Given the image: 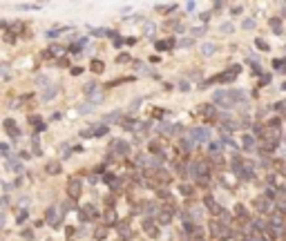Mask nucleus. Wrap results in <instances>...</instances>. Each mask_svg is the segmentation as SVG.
Segmentation results:
<instances>
[{
	"label": "nucleus",
	"instance_id": "6ab92c4d",
	"mask_svg": "<svg viewBox=\"0 0 286 241\" xmlns=\"http://www.w3.org/2000/svg\"><path fill=\"white\" fill-rule=\"evenodd\" d=\"M119 232H121L123 237H130V228H128L125 223H121V226H119Z\"/></svg>",
	"mask_w": 286,
	"mask_h": 241
},
{
	"label": "nucleus",
	"instance_id": "423d86ee",
	"mask_svg": "<svg viewBox=\"0 0 286 241\" xmlns=\"http://www.w3.org/2000/svg\"><path fill=\"white\" fill-rule=\"evenodd\" d=\"M192 136H195L199 143H204V141H208V130H201V127H199V130L192 132Z\"/></svg>",
	"mask_w": 286,
	"mask_h": 241
},
{
	"label": "nucleus",
	"instance_id": "a878e982",
	"mask_svg": "<svg viewBox=\"0 0 286 241\" xmlns=\"http://www.w3.org/2000/svg\"><path fill=\"white\" fill-rule=\"evenodd\" d=\"M105 235H107V232H105V230H103V228H101V230H99V232H96V239H105Z\"/></svg>",
	"mask_w": 286,
	"mask_h": 241
},
{
	"label": "nucleus",
	"instance_id": "39448f33",
	"mask_svg": "<svg viewBox=\"0 0 286 241\" xmlns=\"http://www.w3.org/2000/svg\"><path fill=\"white\" fill-rule=\"evenodd\" d=\"M114 150H116L119 154H123V156H125V154L130 152V145H128L125 141H116V143H114Z\"/></svg>",
	"mask_w": 286,
	"mask_h": 241
},
{
	"label": "nucleus",
	"instance_id": "4be33fe9",
	"mask_svg": "<svg viewBox=\"0 0 286 241\" xmlns=\"http://www.w3.org/2000/svg\"><path fill=\"white\" fill-rule=\"evenodd\" d=\"M25 219H27V210H20V214H18V223H23Z\"/></svg>",
	"mask_w": 286,
	"mask_h": 241
},
{
	"label": "nucleus",
	"instance_id": "20e7f679",
	"mask_svg": "<svg viewBox=\"0 0 286 241\" xmlns=\"http://www.w3.org/2000/svg\"><path fill=\"white\" fill-rule=\"evenodd\" d=\"M56 94H58V87H56V85H49V87H47V89L43 92V96H40V98H43V101H52Z\"/></svg>",
	"mask_w": 286,
	"mask_h": 241
},
{
	"label": "nucleus",
	"instance_id": "c85d7f7f",
	"mask_svg": "<svg viewBox=\"0 0 286 241\" xmlns=\"http://www.w3.org/2000/svg\"><path fill=\"white\" fill-rule=\"evenodd\" d=\"M0 154H2V148H0Z\"/></svg>",
	"mask_w": 286,
	"mask_h": 241
},
{
	"label": "nucleus",
	"instance_id": "aec40b11",
	"mask_svg": "<svg viewBox=\"0 0 286 241\" xmlns=\"http://www.w3.org/2000/svg\"><path fill=\"white\" fill-rule=\"evenodd\" d=\"M49 54H52V56H61V54H63V47H58V45H54L52 49H49Z\"/></svg>",
	"mask_w": 286,
	"mask_h": 241
},
{
	"label": "nucleus",
	"instance_id": "ddd939ff",
	"mask_svg": "<svg viewBox=\"0 0 286 241\" xmlns=\"http://www.w3.org/2000/svg\"><path fill=\"white\" fill-rule=\"evenodd\" d=\"M83 92L87 94V96H92L94 92H96V83H87V85H85V87H83Z\"/></svg>",
	"mask_w": 286,
	"mask_h": 241
},
{
	"label": "nucleus",
	"instance_id": "6e6552de",
	"mask_svg": "<svg viewBox=\"0 0 286 241\" xmlns=\"http://www.w3.org/2000/svg\"><path fill=\"white\" fill-rule=\"evenodd\" d=\"M47 172H49V174H58L61 172V163H47Z\"/></svg>",
	"mask_w": 286,
	"mask_h": 241
},
{
	"label": "nucleus",
	"instance_id": "bb28decb",
	"mask_svg": "<svg viewBox=\"0 0 286 241\" xmlns=\"http://www.w3.org/2000/svg\"><path fill=\"white\" fill-rule=\"evenodd\" d=\"M23 237H25V239H32V237H34V232H29V230H25V232H23Z\"/></svg>",
	"mask_w": 286,
	"mask_h": 241
},
{
	"label": "nucleus",
	"instance_id": "9d476101",
	"mask_svg": "<svg viewBox=\"0 0 286 241\" xmlns=\"http://www.w3.org/2000/svg\"><path fill=\"white\" fill-rule=\"evenodd\" d=\"M32 123H34V127H36V130H45V123H43L40 116H32Z\"/></svg>",
	"mask_w": 286,
	"mask_h": 241
},
{
	"label": "nucleus",
	"instance_id": "f03ea898",
	"mask_svg": "<svg viewBox=\"0 0 286 241\" xmlns=\"http://www.w3.org/2000/svg\"><path fill=\"white\" fill-rule=\"evenodd\" d=\"M67 192H69V199H72V201L78 199V197H81V181H78V179H72V181L67 183Z\"/></svg>",
	"mask_w": 286,
	"mask_h": 241
},
{
	"label": "nucleus",
	"instance_id": "412c9836",
	"mask_svg": "<svg viewBox=\"0 0 286 241\" xmlns=\"http://www.w3.org/2000/svg\"><path fill=\"white\" fill-rule=\"evenodd\" d=\"M103 217H105V221H107V223H112V221H114V210H107Z\"/></svg>",
	"mask_w": 286,
	"mask_h": 241
},
{
	"label": "nucleus",
	"instance_id": "f257e3e1",
	"mask_svg": "<svg viewBox=\"0 0 286 241\" xmlns=\"http://www.w3.org/2000/svg\"><path fill=\"white\" fill-rule=\"evenodd\" d=\"M45 221H47L49 226H58L61 221H63V212H61L58 208H49V210L45 212Z\"/></svg>",
	"mask_w": 286,
	"mask_h": 241
},
{
	"label": "nucleus",
	"instance_id": "b1692460",
	"mask_svg": "<svg viewBox=\"0 0 286 241\" xmlns=\"http://www.w3.org/2000/svg\"><path fill=\"white\" fill-rule=\"evenodd\" d=\"M192 45V40H188V38H183V40H179V47H190Z\"/></svg>",
	"mask_w": 286,
	"mask_h": 241
},
{
	"label": "nucleus",
	"instance_id": "5701e85b",
	"mask_svg": "<svg viewBox=\"0 0 286 241\" xmlns=\"http://www.w3.org/2000/svg\"><path fill=\"white\" fill-rule=\"evenodd\" d=\"M94 110V105L90 103V105H85V107H81V114H87V112H92Z\"/></svg>",
	"mask_w": 286,
	"mask_h": 241
},
{
	"label": "nucleus",
	"instance_id": "4468645a",
	"mask_svg": "<svg viewBox=\"0 0 286 241\" xmlns=\"http://www.w3.org/2000/svg\"><path fill=\"white\" fill-rule=\"evenodd\" d=\"M107 134V127L105 125H99V127H94V136H105Z\"/></svg>",
	"mask_w": 286,
	"mask_h": 241
},
{
	"label": "nucleus",
	"instance_id": "2eb2a0df",
	"mask_svg": "<svg viewBox=\"0 0 286 241\" xmlns=\"http://www.w3.org/2000/svg\"><path fill=\"white\" fill-rule=\"evenodd\" d=\"M36 85H40V87H45V85H47V87H49V78H47V76H38Z\"/></svg>",
	"mask_w": 286,
	"mask_h": 241
},
{
	"label": "nucleus",
	"instance_id": "dca6fc26",
	"mask_svg": "<svg viewBox=\"0 0 286 241\" xmlns=\"http://www.w3.org/2000/svg\"><path fill=\"white\" fill-rule=\"evenodd\" d=\"M7 76H9V65L2 63V65H0V78H7Z\"/></svg>",
	"mask_w": 286,
	"mask_h": 241
},
{
	"label": "nucleus",
	"instance_id": "0eeeda50",
	"mask_svg": "<svg viewBox=\"0 0 286 241\" xmlns=\"http://www.w3.org/2000/svg\"><path fill=\"white\" fill-rule=\"evenodd\" d=\"M121 114H123L121 110H116V112H110L107 116H105V123H114V121H119V118H121Z\"/></svg>",
	"mask_w": 286,
	"mask_h": 241
},
{
	"label": "nucleus",
	"instance_id": "393cba45",
	"mask_svg": "<svg viewBox=\"0 0 286 241\" xmlns=\"http://www.w3.org/2000/svg\"><path fill=\"white\" fill-rule=\"evenodd\" d=\"M56 36H58V29H49V31H47V38H56Z\"/></svg>",
	"mask_w": 286,
	"mask_h": 241
},
{
	"label": "nucleus",
	"instance_id": "cd10ccee",
	"mask_svg": "<svg viewBox=\"0 0 286 241\" xmlns=\"http://www.w3.org/2000/svg\"><path fill=\"white\" fill-rule=\"evenodd\" d=\"M5 226V212H0V228Z\"/></svg>",
	"mask_w": 286,
	"mask_h": 241
},
{
	"label": "nucleus",
	"instance_id": "9b49d317",
	"mask_svg": "<svg viewBox=\"0 0 286 241\" xmlns=\"http://www.w3.org/2000/svg\"><path fill=\"white\" fill-rule=\"evenodd\" d=\"M143 34L152 36V34H154V25H152V23H143Z\"/></svg>",
	"mask_w": 286,
	"mask_h": 241
},
{
	"label": "nucleus",
	"instance_id": "a211bd4d",
	"mask_svg": "<svg viewBox=\"0 0 286 241\" xmlns=\"http://www.w3.org/2000/svg\"><path fill=\"white\" fill-rule=\"evenodd\" d=\"M32 145H34V152H36V154H40V141H38V136L32 139Z\"/></svg>",
	"mask_w": 286,
	"mask_h": 241
},
{
	"label": "nucleus",
	"instance_id": "7ed1b4c3",
	"mask_svg": "<svg viewBox=\"0 0 286 241\" xmlns=\"http://www.w3.org/2000/svg\"><path fill=\"white\" fill-rule=\"evenodd\" d=\"M5 130H7V134H9L11 139H18V136H20V132H18V127H16V121H11V118L5 121Z\"/></svg>",
	"mask_w": 286,
	"mask_h": 241
},
{
	"label": "nucleus",
	"instance_id": "f3484780",
	"mask_svg": "<svg viewBox=\"0 0 286 241\" xmlns=\"http://www.w3.org/2000/svg\"><path fill=\"white\" fill-rule=\"evenodd\" d=\"M103 67L105 65H103L101 60H92V72H103Z\"/></svg>",
	"mask_w": 286,
	"mask_h": 241
},
{
	"label": "nucleus",
	"instance_id": "f8f14e48",
	"mask_svg": "<svg viewBox=\"0 0 286 241\" xmlns=\"http://www.w3.org/2000/svg\"><path fill=\"white\" fill-rule=\"evenodd\" d=\"M134 123H137V121H132V118H123V121H121V125H123L125 130H134V127H137Z\"/></svg>",
	"mask_w": 286,
	"mask_h": 241
},
{
	"label": "nucleus",
	"instance_id": "1a4fd4ad",
	"mask_svg": "<svg viewBox=\"0 0 286 241\" xmlns=\"http://www.w3.org/2000/svg\"><path fill=\"white\" fill-rule=\"evenodd\" d=\"M201 52H204V56H210V54H215V45H212V43H206V45L201 47Z\"/></svg>",
	"mask_w": 286,
	"mask_h": 241
}]
</instances>
